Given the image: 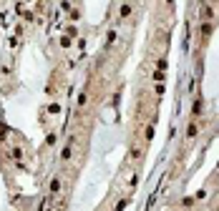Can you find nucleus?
I'll list each match as a JSON object with an SVG mask.
<instances>
[{
    "mask_svg": "<svg viewBox=\"0 0 219 211\" xmlns=\"http://www.w3.org/2000/svg\"><path fill=\"white\" fill-rule=\"evenodd\" d=\"M61 186H63V184H61V179H53V181H50V194H58Z\"/></svg>",
    "mask_w": 219,
    "mask_h": 211,
    "instance_id": "1",
    "label": "nucleus"
},
{
    "mask_svg": "<svg viewBox=\"0 0 219 211\" xmlns=\"http://www.w3.org/2000/svg\"><path fill=\"white\" fill-rule=\"evenodd\" d=\"M71 153H73V146L68 143V146L63 148V153H61V161H68V158H71Z\"/></svg>",
    "mask_w": 219,
    "mask_h": 211,
    "instance_id": "2",
    "label": "nucleus"
},
{
    "mask_svg": "<svg viewBox=\"0 0 219 211\" xmlns=\"http://www.w3.org/2000/svg\"><path fill=\"white\" fill-rule=\"evenodd\" d=\"M13 158H15L18 163H23V148H18V146H15V148H13Z\"/></svg>",
    "mask_w": 219,
    "mask_h": 211,
    "instance_id": "3",
    "label": "nucleus"
},
{
    "mask_svg": "<svg viewBox=\"0 0 219 211\" xmlns=\"http://www.w3.org/2000/svg\"><path fill=\"white\" fill-rule=\"evenodd\" d=\"M194 133H196V123H191V126H189V131H187V136H189V138H194Z\"/></svg>",
    "mask_w": 219,
    "mask_h": 211,
    "instance_id": "4",
    "label": "nucleus"
},
{
    "mask_svg": "<svg viewBox=\"0 0 219 211\" xmlns=\"http://www.w3.org/2000/svg\"><path fill=\"white\" fill-rule=\"evenodd\" d=\"M129 13H131V8H129V5H123V8H121V18H126Z\"/></svg>",
    "mask_w": 219,
    "mask_h": 211,
    "instance_id": "5",
    "label": "nucleus"
}]
</instances>
